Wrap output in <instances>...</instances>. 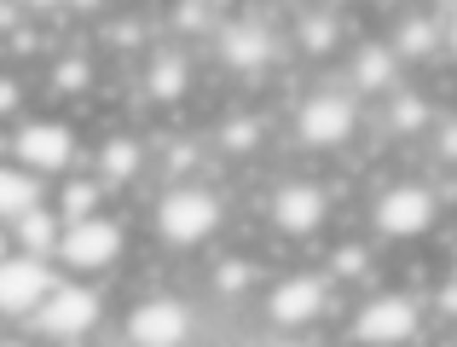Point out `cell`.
<instances>
[{
  "mask_svg": "<svg viewBox=\"0 0 457 347\" xmlns=\"http://www.w3.org/2000/svg\"><path fill=\"white\" fill-rule=\"evenodd\" d=\"M64 284V267L53 255H29V249H12L0 260V318L12 325H29L35 313L46 307V295Z\"/></svg>",
  "mask_w": 457,
  "mask_h": 347,
  "instance_id": "cell-7",
  "label": "cell"
},
{
  "mask_svg": "<svg viewBox=\"0 0 457 347\" xmlns=\"http://www.w3.org/2000/svg\"><path fill=\"white\" fill-rule=\"evenodd\" d=\"M405 58L394 53V41H359L347 53V87L365 93V99H388V93L405 87Z\"/></svg>",
  "mask_w": 457,
  "mask_h": 347,
  "instance_id": "cell-13",
  "label": "cell"
},
{
  "mask_svg": "<svg viewBox=\"0 0 457 347\" xmlns=\"http://www.w3.org/2000/svg\"><path fill=\"white\" fill-rule=\"evenodd\" d=\"M29 325L41 330L46 342H87L93 330L104 325V295L87 290V278H70L64 272V284L46 295V307L29 318Z\"/></svg>",
  "mask_w": 457,
  "mask_h": 347,
  "instance_id": "cell-11",
  "label": "cell"
},
{
  "mask_svg": "<svg viewBox=\"0 0 457 347\" xmlns=\"http://www.w3.org/2000/svg\"><path fill=\"white\" fill-rule=\"evenodd\" d=\"M336 290L342 284L330 278V267L324 272H278V278L261 284V318H267L272 330H312L324 313H330Z\"/></svg>",
  "mask_w": 457,
  "mask_h": 347,
  "instance_id": "cell-4",
  "label": "cell"
},
{
  "mask_svg": "<svg viewBox=\"0 0 457 347\" xmlns=\"http://www.w3.org/2000/svg\"><path fill=\"white\" fill-rule=\"evenodd\" d=\"M446 64L457 70V0L446 6Z\"/></svg>",
  "mask_w": 457,
  "mask_h": 347,
  "instance_id": "cell-26",
  "label": "cell"
},
{
  "mask_svg": "<svg viewBox=\"0 0 457 347\" xmlns=\"http://www.w3.org/2000/svg\"><path fill=\"white\" fill-rule=\"evenodd\" d=\"M290 128H295V145L319 151V157H336L365 128V93H353L347 81L342 87H307L290 111Z\"/></svg>",
  "mask_w": 457,
  "mask_h": 347,
  "instance_id": "cell-2",
  "label": "cell"
},
{
  "mask_svg": "<svg viewBox=\"0 0 457 347\" xmlns=\"http://www.w3.org/2000/svg\"><path fill=\"white\" fill-rule=\"evenodd\" d=\"M302 29H307L302 58H324V53H336V18H330V12H302Z\"/></svg>",
  "mask_w": 457,
  "mask_h": 347,
  "instance_id": "cell-22",
  "label": "cell"
},
{
  "mask_svg": "<svg viewBox=\"0 0 457 347\" xmlns=\"http://www.w3.org/2000/svg\"><path fill=\"white\" fill-rule=\"evenodd\" d=\"M423 330H428V307L405 290L365 295L353 307V318H347V342H359V347H405V342L423 336Z\"/></svg>",
  "mask_w": 457,
  "mask_h": 347,
  "instance_id": "cell-5",
  "label": "cell"
},
{
  "mask_svg": "<svg viewBox=\"0 0 457 347\" xmlns=\"http://www.w3.org/2000/svg\"><path fill=\"white\" fill-rule=\"evenodd\" d=\"M226 226V197L203 179H168L162 191L151 197V237L174 255H197L220 237Z\"/></svg>",
  "mask_w": 457,
  "mask_h": 347,
  "instance_id": "cell-1",
  "label": "cell"
},
{
  "mask_svg": "<svg viewBox=\"0 0 457 347\" xmlns=\"http://www.w3.org/2000/svg\"><path fill=\"white\" fill-rule=\"evenodd\" d=\"M93 174L104 179V186H128V179L145 174V145H139L134 134H111L99 151H93Z\"/></svg>",
  "mask_w": 457,
  "mask_h": 347,
  "instance_id": "cell-19",
  "label": "cell"
},
{
  "mask_svg": "<svg viewBox=\"0 0 457 347\" xmlns=\"http://www.w3.org/2000/svg\"><path fill=\"white\" fill-rule=\"evenodd\" d=\"M6 151H12V162H23V169H35L46 179H64V174H76L81 139H76V128H70L64 116H29V122L12 128Z\"/></svg>",
  "mask_w": 457,
  "mask_h": 347,
  "instance_id": "cell-8",
  "label": "cell"
},
{
  "mask_svg": "<svg viewBox=\"0 0 457 347\" xmlns=\"http://www.w3.org/2000/svg\"><path fill=\"white\" fill-rule=\"evenodd\" d=\"M197 336V307L179 295H145L122 313V342L134 347H179Z\"/></svg>",
  "mask_w": 457,
  "mask_h": 347,
  "instance_id": "cell-12",
  "label": "cell"
},
{
  "mask_svg": "<svg viewBox=\"0 0 457 347\" xmlns=\"http://www.w3.org/2000/svg\"><path fill=\"white\" fill-rule=\"evenodd\" d=\"M122 255H128V226L99 209V214H87V220L64 226V244H58L53 260L70 272V278H104Z\"/></svg>",
  "mask_w": 457,
  "mask_h": 347,
  "instance_id": "cell-6",
  "label": "cell"
},
{
  "mask_svg": "<svg viewBox=\"0 0 457 347\" xmlns=\"http://www.w3.org/2000/svg\"><path fill=\"white\" fill-rule=\"evenodd\" d=\"M64 214H58V202H41V209L18 214V220L6 226L12 232V249H29V255H58V244H64Z\"/></svg>",
  "mask_w": 457,
  "mask_h": 347,
  "instance_id": "cell-17",
  "label": "cell"
},
{
  "mask_svg": "<svg viewBox=\"0 0 457 347\" xmlns=\"http://www.w3.org/2000/svg\"><path fill=\"white\" fill-rule=\"evenodd\" d=\"M261 134L267 128L255 116H232V122H220V151L226 157H249V151H261Z\"/></svg>",
  "mask_w": 457,
  "mask_h": 347,
  "instance_id": "cell-21",
  "label": "cell"
},
{
  "mask_svg": "<svg viewBox=\"0 0 457 347\" xmlns=\"http://www.w3.org/2000/svg\"><path fill=\"white\" fill-rule=\"evenodd\" d=\"M99 0H64V12H93Z\"/></svg>",
  "mask_w": 457,
  "mask_h": 347,
  "instance_id": "cell-27",
  "label": "cell"
},
{
  "mask_svg": "<svg viewBox=\"0 0 457 347\" xmlns=\"http://www.w3.org/2000/svg\"><path fill=\"white\" fill-rule=\"evenodd\" d=\"M382 122H388L400 139H417V134H428V128H440V111H435V99H428L423 87H400V93H388V104H382Z\"/></svg>",
  "mask_w": 457,
  "mask_h": 347,
  "instance_id": "cell-18",
  "label": "cell"
},
{
  "mask_svg": "<svg viewBox=\"0 0 457 347\" xmlns=\"http://www.w3.org/2000/svg\"><path fill=\"white\" fill-rule=\"evenodd\" d=\"M104 179L99 174H64L58 179V191H53V202H58V214L64 220H87V214H99L104 209Z\"/></svg>",
  "mask_w": 457,
  "mask_h": 347,
  "instance_id": "cell-20",
  "label": "cell"
},
{
  "mask_svg": "<svg viewBox=\"0 0 457 347\" xmlns=\"http://www.w3.org/2000/svg\"><path fill=\"white\" fill-rule=\"evenodd\" d=\"M81 81H87V64H81V53H64V64H58L53 87H81Z\"/></svg>",
  "mask_w": 457,
  "mask_h": 347,
  "instance_id": "cell-24",
  "label": "cell"
},
{
  "mask_svg": "<svg viewBox=\"0 0 457 347\" xmlns=\"http://www.w3.org/2000/svg\"><path fill=\"white\" fill-rule=\"evenodd\" d=\"M405 6H417V0H405Z\"/></svg>",
  "mask_w": 457,
  "mask_h": 347,
  "instance_id": "cell-30",
  "label": "cell"
},
{
  "mask_svg": "<svg viewBox=\"0 0 457 347\" xmlns=\"http://www.w3.org/2000/svg\"><path fill=\"white\" fill-rule=\"evenodd\" d=\"M440 214H446V202H440V191L428 179H417V174L388 179L370 197V237H382V244H423L440 226Z\"/></svg>",
  "mask_w": 457,
  "mask_h": 347,
  "instance_id": "cell-3",
  "label": "cell"
},
{
  "mask_svg": "<svg viewBox=\"0 0 457 347\" xmlns=\"http://www.w3.org/2000/svg\"><path fill=\"white\" fill-rule=\"evenodd\" d=\"M435 307H440V313H446L452 325H457V278H446V284L435 290Z\"/></svg>",
  "mask_w": 457,
  "mask_h": 347,
  "instance_id": "cell-25",
  "label": "cell"
},
{
  "mask_svg": "<svg viewBox=\"0 0 457 347\" xmlns=\"http://www.w3.org/2000/svg\"><path fill=\"white\" fill-rule=\"evenodd\" d=\"M452 272H457V237H452Z\"/></svg>",
  "mask_w": 457,
  "mask_h": 347,
  "instance_id": "cell-28",
  "label": "cell"
},
{
  "mask_svg": "<svg viewBox=\"0 0 457 347\" xmlns=\"http://www.w3.org/2000/svg\"><path fill=\"white\" fill-rule=\"evenodd\" d=\"M53 179L46 174H35V169H23V162H6L0 169V220H18V214H29V209H41V202H53Z\"/></svg>",
  "mask_w": 457,
  "mask_h": 347,
  "instance_id": "cell-16",
  "label": "cell"
},
{
  "mask_svg": "<svg viewBox=\"0 0 457 347\" xmlns=\"http://www.w3.org/2000/svg\"><path fill=\"white\" fill-rule=\"evenodd\" d=\"M191 76H197V70H191V53H186V46H174V41H162L145 58V70H139V93H145L156 111H174V104H186Z\"/></svg>",
  "mask_w": 457,
  "mask_h": 347,
  "instance_id": "cell-14",
  "label": "cell"
},
{
  "mask_svg": "<svg viewBox=\"0 0 457 347\" xmlns=\"http://www.w3.org/2000/svg\"><path fill=\"white\" fill-rule=\"evenodd\" d=\"M446 342H457V325H452V336H446Z\"/></svg>",
  "mask_w": 457,
  "mask_h": 347,
  "instance_id": "cell-29",
  "label": "cell"
},
{
  "mask_svg": "<svg viewBox=\"0 0 457 347\" xmlns=\"http://www.w3.org/2000/svg\"><path fill=\"white\" fill-rule=\"evenodd\" d=\"M214 58H220L232 76H255V70H272L284 58V41L261 12H237V18H220V29L209 35Z\"/></svg>",
  "mask_w": 457,
  "mask_h": 347,
  "instance_id": "cell-10",
  "label": "cell"
},
{
  "mask_svg": "<svg viewBox=\"0 0 457 347\" xmlns=\"http://www.w3.org/2000/svg\"><path fill=\"white\" fill-rule=\"evenodd\" d=\"M267 226L290 244H312L330 226V186L324 179H278L267 191Z\"/></svg>",
  "mask_w": 457,
  "mask_h": 347,
  "instance_id": "cell-9",
  "label": "cell"
},
{
  "mask_svg": "<svg viewBox=\"0 0 457 347\" xmlns=\"http://www.w3.org/2000/svg\"><path fill=\"white\" fill-rule=\"evenodd\" d=\"M388 41L405 64H435V58H446V12H428L423 0H417L411 12H400Z\"/></svg>",
  "mask_w": 457,
  "mask_h": 347,
  "instance_id": "cell-15",
  "label": "cell"
},
{
  "mask_svg": "<svg viewBox=\"0 0 457 347\" xmlns=\"http://www.w3.org/2000/svg\"><path fill=\"white\" fill-rule=\"evenodd\" d=\"M435 157L446 162V169H457V116H440V128H435Z\"/></svg>",
  "mask_w": 457,
  "mask_h": 347,
  "instance_id": "cell-23",
  "label": "cell"
}]
</instances>
